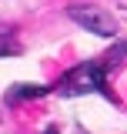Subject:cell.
Here are the masks:
<instances>
[{
  "instance_id": "cell-1",
  "label": "cell",
  "mask_w": 127,
  "mask_h": 134,
  "mask_svg": "<svg viewBox=\"0 0 127 134\" xmlns=\"http://www.w3.org/2000/svg\"><path fill=\"white\" fill-rule=\"evenodd\" d=\"M107 70H111V60H84L74 70H67L60 81L54 84V91L60 97H80V94H104V97H114L107 91Z\"/></svg>"
},
{
  "instance_id": "cell-2",
  "label": "cell",
  "mask_w": 127,
  "mask_h": 134,
  "mask_svg": "<svg viewBox=\"0 0 127 134\" xmlns=\"http://www.w3.org/2000/svg\"><path fill=\"white\" fill-rule=\"evenodd\" d=\"M67 17H70L74 24H80L84 30L97 34V37H114V34H117L114 17L107 14V10H100V7H84V3H77V7L67 10Z\"/></svg>"
},
{
  "instance_id": "cell-3",
  "label": "cell",
  "mask_w": 127,
  "mask_h": 134,
  "mask_svg": "<svg viewBox=\"0 0 127 134\" xmlns=\"http://www.w3.org/2000/svg\"><path fill=\"white\" fill-rule=\"evenodd\" d=\"M50 91H54V87H44V84H14V87H7L3 100H7V104H17V100L44 97V94H50Z\"/></svg>"
},
{
  "instance_id": "cell-4",
  "label": "cell",
  "mask_w": 127,
  "mask_h": 134,
  "mask_svg": "<svg viewBox=\"0 0 127 134\" xmlns=\"http://www.w3.org/2000/svg\"><path fill=\"white\" fill-rule=\"evenodd\" d=\"M44 134H60V131H57V124H47V131H44Z\"/></svg>"
}]
</instances>
